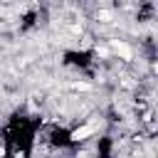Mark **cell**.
I'll return each mask as SVG.
<instances>
[{
	"label": "cell",
	"mask_w": 158,
	"mask_h": 158,
	"mask_svg": "<svg viewBox=\"0 0 158 158\" xmlns=\"http://www.w3.org/2000/svg\"><path fill=\"white\" fill-rule=\"evenodd\" d=\"M111 52H116L121 59H131L133 57V49L126 42H121V40H111Z\"/></svg>",
	"instance_id": "1"
},
{
	"label": "cell",
	"mask_w": 158,
	"mask_h": 158,
	"mask_svg": "<svg viewBox=\"0 0 158 158\" xmlns=\"http://www.w3.org/2000/svg\"><path fill=\"white\" fill-rule=\"evenodd\" d=\"M91 133H94V126H91V123H86V126H79V128H74L69 138L79 143V141H84V138H86V136H91Z\"/></svg>",
	"instance_id": "2"
},
{
	"label": "cell",
	"mask_w": 158,
	"mask_h": 158,
	"mask_svg": "<svg viewBox=\"0 0 158 158\" xmlns=\"http://www.w3.org/2000/svg\"><path fill=\"white\" fill-rule=\"evenodd\" d=\"M96 17H99V20H101V22H111V20H114V15H111V12H109V10H101V12H99V15H96Z\"/></svg>",
	"instance_id": "3"
}]
</instances>
